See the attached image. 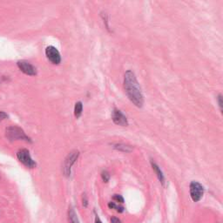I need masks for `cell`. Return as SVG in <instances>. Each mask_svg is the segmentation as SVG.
<instances>
[{"mask_svg": "<svg viewBox=\"0 0 223 223\" xmlns=\"http://www.w3.org/2000/svg\"><path fill=\"white\" fill-rule=\"evenodd\" d=\"M87 205H88V200H87V197H86L85 193H84V194H83V206H84L85 207H86Z\"/></svg>", "mask_w": 223, "mask_h": 223, "instance_id": "ac0fdd59", "label": "cell"}, {"mask_svg": "<svg viewBox=\"0 0 223 223\" xmlns=\"http://www.w3.org/2000/svg\"><path fill=\"white\" fill-rule=\"evenodd\" d=\"M6 137L10 140H24L31 142V139L24 133L23 129L19 127H9L6 128Z\"/></svg>", "mask_w": 223, "mask_h": 223, "instance_id": "7a4b0ae2", "label": "cell"}, {"mask_svg": "<svg viewBox=\"0 0 223 223\" xmlns=\"http://www.w3.org/2000/svg\"><path fill=\"white\" fill-rule=\"evenodd\" d=\"M112 119L113 120V122L119 125V126H122V127H127L128 126V120L127 118L126 117V115L119 111V109H114L112 113Z\"/></svg>", "mask_w": 223, "mask_h": 223, "instance_id": "ba28073f", "label": "cell"}, {"mask_svg": "<svg viewBox=\"0 0 223 223\" xmlns=\"http://www.w3.org/2000/svg\"><path fill=\"white\" fill-rule=\"evenodd\" d=\"M190 188V196L194 202L201 201L204 194V187L198 181H192L189 186Z\"/></svg>", "mask_w": 223, "mask_h": 223, "instance_id": "5b68a950", "label": "cell"}, {"mask_svg": "<svg viewBox=\"0 0 223 223\" xmlns=\"http://www.w3.org/2000/svg\"><path fill=\"white\" fill-rule=\"evenodd\" d=\"M111 222L112 223H121L120 222V220L117 218V217H113L112 219H111Z\"/></svg>", "mask_w": 223, "mask_h": 223, "instance_id": "d6986e66", "label": "cell"}, {"mask_svg": "<svg viewBox=\"0 0 223 223\" xmlns=\"http://www.w3.org/2000/svg\"><path fill=\"white\" fill-rule=\"evenodd\" d=\"M17 65L19 70L23 72L24 74L29 76H35L37 75V69L34 65H32L30 62L26 60H19L17 62Z\"/></svg>", "mask_w": 223, "mask_h": 223, "instance_id": "52a82bcc", "label": "cell"}, {"mask_svg": "<svg viewBox=\"0 0 223 223\" xmlns=\"http://www.w3.org/2000/svg\"><path fill=\"white\" fill-rule=\"evenodd\" d=\"M151 164H152V167H153V169L154 170L155 172V173H156V175H157V177H158V179H159V181L164 185V183H165V177H164V174H163V173H162V171L160 170V168L159 167V166L156 164V163H154V162H151Z\"/></svg>", "mask_w": 223, "mask_h": 223, "instance_id": "9c48e42d", "label": "cell"}, {"mask_svg": "<svg viewBox=\"0 0 223 223\" xmlns=\"http://www.w3.org/2000/svg\"><path fill=\"white\" fill-rule=\"evenodd\" d=\"M114 148L118 151L123 152V153H130L133 151V148L130 146L126 145V144H116V145H114Z\"/></svg>", "mask_w": 223, "mask_h": 223, "instance_id": "8fae6325", "label": "cell"}, {"mask_svg": "<svg viewBox=\"0 0 223 223\" xmlns=\"http://www.w3.org/2000/svg\"><path fill=\"white\" fill-rule=\"evenodd\" d=\"M45 55L53 64H59L61 62L60 53L58 49L53 45H49L45 48Z\"/></svg>", "mask_w": 223, "mask_h": 223, "instance_id": "8992f818", "label": "cell"}, {"mask_svg": "<svg viewBox=\"0 0 223 223\" xmlns=\"http://www.w3.org/2000/svg\"><path fill=\"white\" fill-rule=\"evenodd\" d=\"M113 199L114 201H116L117 202L124 203V198H123L121 195H119V194H114L113 197Z\"/></svg>", "mask_w": 223, "mask_h": 223, "instance_id": "9a60e30c", "label": "cell"}, {"mask_svg": "<svg viewBox=\"0 0 223 223\" xmlns=\"http://www.w3.org/2000/svg\"><path fill=\"white\" fill-rule=\"evenodd\" d=\"M68 219H69V222L70 223H80L79 221V218L76 214L74 211V208L73 207H69L68 210Z\"/></svg>", "mask_w": 223, "mask_h": 223, "instance_id": "30bf717a", "label": "cell"}, {"mask_svg": "<svg viewBox=\"0 0 223 223\" xmlns=\"http://www.w3.org/2000/svg\"><path fill=\"white\" fill-rule=\"evenodd\" d=\"M108 207L111 208V209H115L119 213L124 212V210H125L124 207H122L120 205H118V204L114 203V202H109L108 203Z\"/></svg>", "mask_w": 223, "mask_h": 223, "instance_id": "4fadbf2b", "label": "cell"}, {"mask_svg": "<svg viewBox=\"0 0 223 223\" xmlns=\"http://www.w3.org/2000/svg\"><path fill=\"white\" fill-rule=\"evenodd\" d=\"M17 157L19 160L24 164L26 167L34 168L36 167V162L32 159L30 152L27 149H21L17 153Z\"/></svg>", "mask_w": 223, "mask_h": 223, "instance_id": "277c9868", "label": "cell"}, {"mask_svg": "<svg viewBox=\"0 0 223 223\" xmlns=\"http://www.w3.org/2000/svg\"><path fill=\"white\" fill-rule=\"evenodd\" d=\"M124 89L128 99L137 107H142L144 104V96L141 92L138 80L134 73L131 70L125 73Z\"/></svg>", "mask_w": 223, "mask_h": 223, "instance_id": "6da1fadb", "label": "cell"}, {"mask_svg": "<svg viewBox=\"0 0 223 223\" xmlns=\"http://www.w3.org/2000/svg\"><path fill=\"white\" fill-rule=\"evenodd\" d=\"M79 152L77 150H73L71 153H68L66 158L64 159V165H63V173L65 176H70L71 175V170L72 167L73 166L76 160L79 158Z\"/></svg>", "mask_w": 223, "mask_h": 223, "instance_id": "3957f363", "label": "cell"}, {"mask_svg": "<svg viewBox=\"0 0 223 223\" xmlns=\"http://www.w3.org/2000/svg\"><path fill=\"white\" fill-rule=\"evenodd\" d=\"M217 99H218V103H219L220 109H221V111H222V94H219Z\"/></svg>", "mask_w": 223, "mask_h": 223, "instance_id": "2e32d148", "label": "cell"}, {"mask_svg": "<svg viewBox=\"0 0 223 223\" xmlns=\"http://www.w3.org/2000/svg\"><path fill=\"white\" fill-rule=\"evenodd\" d=\"M95 223H102V222H101V221L99 220V218L98 216H96V218H95Z\"/></svg>", "mask_w": 223, "mask_h": 223, "instance_id": "ffe728a7", "label": "cell"}, {"mask_svg": "<svg viewBox=\"0 0 223 223\" xmlns=\"http://www.w3.org/2000/svg\"><path fill=\"white\" fill-rule=\"evenodd\" d=\"M82 112H83V105H82V103H81V102H77V103L75 104L74 106L75 117L77 118V119H79V118L81 116Z\"/></svg>", "mask_w": 223, "mask_h": 223, "instance_id": "7c38bea8", "label": "cell"}, {"mask_svg": "<svg viewBox=\"0 0 223 223\" xmlns=\"http://www.w3.org/2000/svg\"><path fill=\"white\" fill-rule=\"evenodd\" d=\"M7 118H8V114H7L6 113H4V112H0V121L5 119H7Z\"/></svg>", "mask_w": 223, "mask_h": 223, "instance_id": "e0dca14e", "label": "cell"}, {"mask_svg": "<svg viewBox=\"0 0 223 223\" xmlns=\"http://www.w3.org/2000/svg\"><path fill=\"white\" fill-rule=\"evenodd\" d=\"M101 178H102V180L105 181V182H108L109 180H110V173L106 170L103 171L101 173Z\"/></svg>", "mask_w": 223, "mask_h": 223, "instance_id": "5bb4252c", "label": "cell"}]
</instances>
